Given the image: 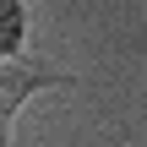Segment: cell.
Segmentation results:
<instances>
[{"instance_id":"1","label":"cell","mask_w":147,"mask_h":147,"mask_svg":"<svg viewBox=\"0 0 147 147\" xmlns=\"http://www.w3.org/2000/svg\"><path fill=\"white\" fill-rule=\"evenodd\" d=\"M49 87H76L71 71H55V65H27V60H0V147H11V125H16V109Z\"/></svg>"},{"instance_id":"2","label":"cell","mask_w":147,"mask_h":147,"mask_svg":"<svg viewBox=\"0 0 147 147\" xmlns=\"http://www.w3.org/2000/svg\"><path fill=\"white\" fill-rule=\"evenodd\" d=\"M22 49H27V5L0 0V60H22Z\"/></svg>"}]
</instances>
